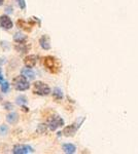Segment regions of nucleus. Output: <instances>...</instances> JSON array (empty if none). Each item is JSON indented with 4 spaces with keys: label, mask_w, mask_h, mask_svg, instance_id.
Returning <instances> with one entry per match:
<instances>
[{
    "label": "nucleus",
    "mask_w": 138,
    "mask_h": 154,
    "mask_svg": "<svg viewBox=\"0 0 138 154\" xmlns=\"http://www.w3.org/2000/svg\"><path fill=\"white\" fill-rule=\"evenodd\" d=\"M43 65L49 72L54 73V74L58 73L61 69V65H60L59 61L52 56H47L43 59Z\"/></svg>",
    "instance_id": "1"
},
{
    "label": "nucleus",
    "mask_w": 138,
    "mask_h": 154,
    "mask_svg": "<svg viewBox=\"0 0 138 154\" xmlns=\"http://www.w3.org/2000/svg\"><path fill=\"white\" fill-rule=\"evenodd\" d=\"M13 86L18 92H24L30 88V83L26 77L21 75V76H16L13 79Z\"/></svg>",
    "instance_id": "2"
},
{
    "label": "nucleus",
    "mask_w": 138,
    "mask_h": 154,
    "mask_svg": "<svg viewBox=\"0 0 138 154\" xmlns=\"http://www.w3.org/2000/svg\"><path fill=\"white\" fill-rule=\"evenodd\" d=\"M33 92L37 96L45 97L51 94V88L47 83L42 81H36L33 86Z\"/></svg>",
    "instance_id": "3"
},
{
    "label": "nucleus",
    "mask_w": 138,
    "mask_h": 154,
    "mask_svg": "<svg viewBox=\"0 0 138 154\" xmlns=\"http://www.w3.org/2000/svg\"><path fill=\"white\" fill-rule=\"evenodd\" d=\"M64 119L62 117H60L59 115H53L51 117H49L47 121V127H49L50 131H53L55 132L56 130H58L59 127L64 125Z\"/></svg>",
    "instance_id": "4"
},
{
    "label": "nucleus",
    "mask_w": 138,
    "mask_h": 154,
    "mask_svg": "<svg viewBox=\"0 0 138 154\" xmlns=\"http://www.w3.org/2000/svg\"><path fill=\"white\" fill-rule=\"evenodd\" d=\"M34 149L29 145H24V144H18L15 145L13 148V153L15 154H30L33 153Z\"/></svg>",
    "instance_id": "5"
},
{
    "label": "nucleus",
    "mask_w": 138,
    "mask_h": 154,
    "mask_svg": "<svg viewBox=\"0 0 138 154\" xmlns=\"http://www.w3.org/2000/svg\"><path fill=\"white\" fill-rule=\"evenodd\" d=\"M84 121V120H83ZM83 121L79 122V123H73V124H70V125L66 126V127H64L63 130V135L65 136V137H72V136L75 135V133L77 132V130L79 128V126H81V124L83 123Z\"/></svg>",
    "instance_id": "6"
},
{
    "label": "nucleus",
    "mask_w": 138,
    "mask_h": 154,
    "mask_svg": "<svg viewBox=\"0 0 138 154\" xmlns=\"http://www.w3.org/2000/svg\"><path fill=\"white\" fill-rule=\"evenodd\" d=\"M13 27V23L11 19L7 15H0V28L4 29V30H11Z\"/></svg>",
    "instance_id": "7"
},
{
    "label": "nucleus",
    "mask_w": 138,
    "mask_h": 154,
    "mask_svg": "<svg viewBox=\"0 0 138 154\" xmlns=\"http://www.w3.org/2000/svg\"><path fill=\"white\" fill-rule=\"evenodd\" d=\"M37 61H38V58H37L36 55H28L27 57H25L24 59V64H25L26 67L28 68H33L36 65Z\"/></svg>",
    "instance_id": "8"
},
{
    "label": "nucleus",
    "mask_w": 138,
    "mask_h": 154,
    "mask_svg": "<svg viewBox=\"0 0 138 154\" xmlns=\"http://www.w3.org/2000/svg\"><path fill=\"white\" fill-rule=\"evenodd\" d=\"M39 45L45 50H50L51 49V41H50V37L47 35H42L39 39Z\"/></svg>",
    "instance_id": "9"
},
{
    "label": "nucleus",
    "mask_w": 138,
    "mask_h": 154,
    "mask_svg": "<svg viewBox=\"0 0 138 154\" xmlns=\"http://www.w3.org/2000/svg\"><path fill=\"white\" fill-rule=\"evenodd\" d=\"M21 75H23L24 77H26L28 80H33L35 78V73L33 72L31 68H28V67H25L21 70Z\"/></svg>",
    "instance_id": "10"
},
{
    "label": "nucleus",
    "mask_w": 138,
    "mask_h": 154,
    "mask_svg": "<svg viewBox=\"0 0 138 154\" xmlns=\"http://www.w3.org/2000/svg\"><path fill=\"white\" fill-rule=\"evenodd\" d=\"M62 149H63V151L67 154H73L76 151V147L71 143L63 144V145H62Z\"/></svg>",
    "instance_id": "11"
},
{
    "label": "nucleus",
    "mask_w": 138,
    "mask_h": 154,
    "mask_svg": "<svg viewBox=\"0 0 138 154\" xmlns=\"http://www.w3.org/2000/svg\"><path fill=\"white\" fill-rule=\"evenodd\" d=\"M6 121L9 124H16L19 121V115L16 112H11L6 115Z\"/></svg>",
    "instance_id": "12"
},
{
    "label": "nucleus",
    "mask_w": 138,
    "mask_h": 154,
    "mask_svg": "<svg viewBox=\"0 0 138 154\" xmlns=\"http://www.w3.org/2000/svg\"><path fill=\"white\" fill-rule=\"evenodd\" d=\"M13 40H15V42H17L18 44H20V43H25L26 41H27V36L22 34V33L18 32L13 35Z\"/></svg>",
    "instance_id": "13"
},
{
    "label": "nucleus",
    "mask_w": 138,
    "mask_h": 154,
    "mask_svg": "<svg viewBox=\"0 0 138 154\" xmlns=\"http://www.w3.org/2000/svg\"><path fill=\"white\" fill-rule=\"evenodd\" d=\"M53 97H54L55 100H58V101L62 100L63 97H64V94H63V92H62L61 88H54L53 90Z\"/></svg>",
    "instance_id": "14"
},
{
    "label": "nucleus",
    "mask_w": 138,
    "mask_h": 154,
    "mask_svg": "<svg viewBox=\"0 0 138 154\" xmlns=\"http://www.w3.org/2000/svg\"><path fill=\"white\" fill-rule=\"evenodd\" d=\"M18 26H19L20 28L24 29V30H26V31H30L32 27V25H29L28 22L24 21V20H19V21H18Z\"/></svg>",
    "instance_id": "15"
},
{
    "label": "nucleus",
    "mask_w": 138,
    "mask_h": 154,
    "mask_svg": "<svg viewBox=\"0 0 138 154\" xmlns=\"http://www.w3.org/2000/svg\"><path fill=\"white\" fill-rule=\"evenodd\" d=\"M16 103L22 107V106L26 105V104L28 103V99L26 98L25 96H23V94H20V96H18L17 99H16Z\"/></svg>",
    "instance_id": "16"
},
{
    "label": "nucleus",
    "mask_w": 138,
    "mask_h": 154,
    "mask_svg": "<svg viewBox=\"0 0 138 154\" xmlns=\"http://www.w3.org/2000/svg\"><path fill=\"white\" fill-rule=\"evenodd\" d=\"M9 88H11V84H9L7 81H3L2 83H1V92H2L3 94L8 92Z\"/></svg>",
    "instance_id": "17"
},
{
    "label": "nucleus",
    "mask_w": 138,
    "mask_h": 154,
    "mask_svg": "<svg viewBox=\"0 0 138 154\" xmlns=\"http://www.w3.org/2000/svg\"><path fill=\"white\" fill-rule=\"evenodd\" d=\"M8 134V126L6 124L0 125V136H6Z\"/></svg>",
    "instance_id": "18"
},
{
    "label": "nucleus",
    "mask_w": 138,
    "mask_h": 154,
    "mask_svg": "<svg viewBox=\"0 0 138 154\" xmlns=\"http://www.w3.org/2000/svg\"><path fill=\"white\" fill-rule=\"evenodd\" d=\"M16 49L18 51H21V52H26L27 51V46L24 45V43H20V45H17L16 46Z\"/></svg>",
    "instance_id": "19"
},
{
    "label": "nucleus",
    "mask_w": 138,
    "mask_h": 154,
    "mask_svg": "<svg viewBox=\"0 0 138 154\" xmlns=\"http://www.w3.org/2000/svg\"><path fill=\"white\" fill-rule=\"evenodd\" d=\"M3 107L5 108V110H8V111H11V110L13 109V105L9 102H5L4 104H3Z\"/></svg>",
    "instance_id": "20"
},
{
    "label": "nucleus",
    "mask_w": 138,
    "mask_h": 154,
    "mask_svg": "<svg viewBox=\"0 0 138 154\" xmlns=\"http://www.w3.org/2000/svg\"><path fill=\"white\" fill-rule=\"evenodd\" d=\"M19 2V6L22 10H25L26 9V0H18Z\"/></svg>",
    "instance_id": "21"
},
{
    "label": "nucleus",
    "mask_w": 138,
    "mask_h": 154,
    "mask_svg": "<svg viewBox=\"0 0 138 154\" xmlns=\"http://www.w3.org/2000/svg\"><path fill=\"white\" fill-rule=\"evenodd\" d=\"M5 11H6L7 13H13V7H11V6H7L6 8H5Z\"/></svg>",
    "instance_id": "22"
},
{
    "label": "nucleus",
    "mask_w": 138,
    "mask_h": 154,
    "mask_svg": "<svg viewBox=\"0 0 138 154\" xmlns=\"http://www.w3.org/2000/svg\"><path fill=\"white\" fill-rule=\"evenodd\" d=\"M3 81H4V77H3L2 72H1V70H0V84L2 83Z\"/></svg>",
    "instance_id": "23"
},
{
    "label": "nucleus",
    "mask_w": 138,
    "mask_h": 154,
    "mask_svg": "<svg viewBox=\"0 0 138 154\" xmlns=\"http://www.w3.org/2000/svg\"><path fill=\"white\" fill-rule=\"evenodd\" d=\"M22 108H23V110H24V111H25V112L29 111V108H27V107H26L25 105H24V106H22Z\"/></svg>",
    "instance_id": "24"
},
{
    "label": "nucleus",
    "mask_w": 138,
    "mask_h": 154,
    "mask_svg": "<svg viewBox=\"0 0 138 154\" xmlns=\"http://www.w3.org/2000/svg\"><path fill=\"white\" fill-rule=\"evenodd\" d=\"M3 3H4V0H0V6L3 5Z\"/></svg>",
    "instance_id": "25"
},
{
    "label": "nucleus",
    "mask_w": 138,
    "mask_h": 154,
    "mask_svg": "<svg viewBox=\"0 0 138 154\" xmlns=\"http://www.w3.org/2000/svg\"><path fill=\"white\" fill-rule=\"evenodd\" d=\"M0 100H1V96H0Z\"/></svg>",
    "instance_id": "26"
}]
</instances>
